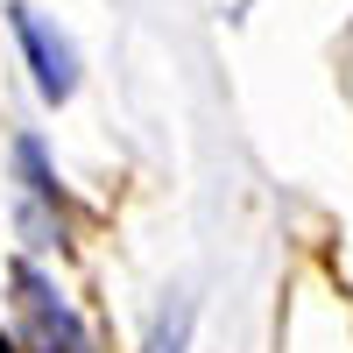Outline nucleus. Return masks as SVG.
Returning a JSON list of instances; mask_svg holds the SVG:
<instances>
[{
	"label": "nucleus",
	"instance_id": "obj_5",
	"mask_svg": "<svg viewBox=\"0 0 353 353\" xmlns=\"http://www.w3.org/2000/svg\"><path fill=\"white\" fill-rule=\"evenodd\" d=\"M0 353H14V339H8V332H0Z\"/></svg>",
	"mask_w": 353,
	"mask_h": 353
},
{
	"label": "nucleus",
	"instance_id": "obj_2",
	"mask_svg": "<svg viewBox=\"0 0 353 353\" xmlns=\"http://www.w3.org/2000/svg\"><path fill=\"white\" fill-rule=\"evenodd\" d=\"M8 21H14V43H21V57H28V71H36V92H43L50 106H64V99L78 92V50L57 36L36 8H8Z\"/></svg>",
	"mask_w": 353,
	"mask_h": 353
},
{
	"label": "nucleus",
	"instance_id": "obj_1",
	"mask_svg": "<svg viewBox=\"0 0 353 353\" xmlns=\"http://www.w3.org/2000/svg\"><path fill=\"white\" fill-rule=\"evenodd\" d=\"M8 290H14V332H8L14 353H92L85 318L64 304V290H57L36 261H14Z\"/></svg>",
	"mask_w": 353,
	"mask_h": 353
},
{
	"label": "nucleus",
	"instance_id": "obj_4",
	"mask_svg": "<svg viewBox=\"0 0 353 353\" xmlns=\"http://www.w3.org/2000/svg\"><path fill=\"white\" fill-rule=\"evenodd\" d=\"M191 346V297H176L156 311V325H149V353H184Z\"/></svg>",
	"mask_w": 353,
	"mask_h": 353
},
{
	"label": "nucleus",
	"instance_id": "obj_3",
	"mask_svg": "<svg viewBox=\"0 0 353 353\" xmlns=\"http://www.w3.org/2000/svg\"><path fill=\"white\" fill-rule=\"evenodd\" d=\"M14 170H21V219L36 226V241H64V191H57V170H50V149L36 134L14 141Z\"/></svg>",
	"mask_w": 353,
	"mask_h": 353
}]
</instances>
